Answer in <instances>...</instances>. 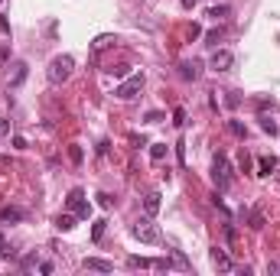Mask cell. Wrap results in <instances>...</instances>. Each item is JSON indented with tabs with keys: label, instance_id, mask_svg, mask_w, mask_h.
<instances>
[{
	"label": "cell",
	"instance_id": "obj_1",
	"mask_svg": "<svg viewBox=\"0 0 280 276\" xmlns=\"http://www.w3.org/2000/svg\"><path fill=\"white\" fill-rule=\"evenodd\" d=\"M72 68H75L72 55H56V59L49 62V68H46V78H49V85H62V81L72 75Z\"/></svg>",
	"mask_w": 280,
	"mask_h": 276
},
{
	"label": "cell",
	"instance_id": "obj_2",
	"mask_svg": "<svg viewBox=\"0 0 280 276\" xmlns=\"http://www.w3.org/2000/svg\"><path fill=\"white\" fill-rule=\"evenodd\" d=\"M212 179H215L218 192H225L231 185V166L225 160V153H215V160H212Z\"/></svg>",
	"mask_w": 280,
	"mask_h": 276
},
{
	"label": "cell",
	"instance_id": "obj_3",
	"mask_svg": "<svg viewBox=\"0 0 280 276\" xmlns=\"http://www.w3.org/2000/svg\"><path fill=\"white\" fill-rule=\"evenodd\" d=\"M131 234L140 240V244H160V231L153 227V221H150V218H140L137 224L131 227Z\"/></svg>",
	"mask_w": 280,
	"mask_h": 276
},
{
	"label": "cell",
	"instance_id": "obj_4",
	"mask_svg": "<svg viewBox=\"0 0 280 276\" xmlns=\"http://www.w3.org/2000/svg\"><path fill=\"white\" fill-rule=\"evenodd\" d=\"M65 205H69L75 215H78V221L91 218V205H88V198H85V192H81V189H72L69 198H65Z\"/></svg>",
	"mask_w": 280,
	"mask_h": 276
},
{
	"label": "cell",
	"instance_id": "obj_5",
	"mask_svg": "<svg viewBox=\"0 0 280 276\" xmlns=\"http://www.w3.org/2000/svg\"><path fill=\"white\" fill-rule=\"evenodd\" d=\"M140 88H143V75H127V81L114 88V94H118L121 101H131V98L140 94Z\"/></svg>",
	"mask_w": 280,
	"mask_h": 276
},
{
	"label": "cell",
	"instance_id": "obj_6",
	"mask_svg": "<svg viewBox=\"0 0 280 276\" xmlns=\"http://www.w3.org/2000/svg\"><path fill=\"white\" fill-rule=\"evenodd\" d=\"M231 65H235V55H231L228 49H218V52L209 59V68H212V72H228Z\"/></svg>",
	"mask_w": 280,
	"mask_h": 276
},
{
	"label": "cell",
	"instance_id": "obj_7",
	"mask_svg": "<svg viewBox=\"0 0 280 276\" xmlns=\"http://www.w3.org/2000/svg\"><path fill=\"white\" fill-rule=\"evenodd\" d=\"M179 75H182V78H186V81H196V78H199V75H202V65H199V62H196V59H186V62H182V65H179Z\"/></svg>",
	"mask_w": 280,
	"mask_h": 276
},
{
	"label": "cell",
	"instance_id": "obj_8",
	"mask_svg": "<svg viewBox=\"0 0 280 276\" xmlns=\"http://www.w3.org/2000/svg\"><path fill=\"white\" fill-rule=\"evenodd\" d=\"M26 75H30L26 62H17V65H13V75H10V88H20V85L26 81Z\"/></svg>",
	"mask_w": 280,
	"mask_h": 276
},
{
	"label": "cell",
	"instance_id": "obj_9",
	"mask_svg": "<svg viewBox=\"0 0 280 276\" xmlns=\"http://www.w3.org/2000/svg\"><path fill=\"white\" fill-rule=\"evenodd\" d=\"M81 266H85V270H98V273H111V270H114V263H108V260H98V257H88Z\"/></svg>",
	"mask_w": 280,
	"mask_h": 276
},
{
	"label": "cell",
	"instance_id": "obj_10",
	"mask_svg": "<svg viewBox=\"0 0 280 276\" xmlns=\"http://www.w3.org/2000/svg\"><path fill=\"white\" fill-rule=\"evenodd\" d=\"M143 211H147V215H156V211H160V192H147V195H143Z\"/></svg>",
	"mask_w": 280,
	"mask_h": 276
},
{
	"label": "cell",
	"instance_id": "obj_11",
	"mask_svg": "<svg viewBox=\"0 0 280 276\" xmlns=\"http://www.w3.org/2000/svg\"><path fill=\"white\" fill-rule=\"evenodd\" d=\"M23 218H26L23 208H13V205H4V208H0V221H23Z\"/></svg>",
	"mask_w": 280,
	"mask_h": 276
},
{
	"label": "cell",
	"instance_id": "obj_12",
	"mask_svg": "<svg viewBox=\"0 0 280 276\" xmlns=\"http://www.w3.org/2000/svg\"><path fill=\"white\" fill-rule=\"evenodd\" d=\"M212 263H215L218 270H225V273H228V270H235V263L228 260V253H222V250H212Z\"/></svg>",
	"mask_w": 280,
	"mask_h": 276
},
{
	"label": "cell",
	"instance_id": "obj_13",
	"mask_svg": "<svg viewBox=\"0 0 280 276\" xmlns=\"http://www.w3.org/2000/svg\"><path fill=\"white\" fill-rule=\"evenodd\" d=\"M75 221H78V215H75V211H72V215H59V218H56V227H59V231H72Z\"/></svg>",
	"mask_w": 280,
	"mask_h": 276
},
{
	"label": "cell",
	"instance_id": "obj_14",
	"mask_svg": "<svg viewBox=\"0 0 280 276\" xmlns=\"http://www.w3.org/2000/svg\"><path fill=\"white\" fill-rule=\"evenodd\" d=\"M257 166H261V176H270V172L277 169V160H274V156H261Z\"/></svg>",
	"mask_w": 280,
	"mask_h": 276
},
{
	"label": "cell",
	"instance_id": "obj_15",
	"mask_svg": "<svg viewBox=\"0 0 280 276\" xmlns=\"http://www.w3.org/2000/svg\"><path fill=\"white\" fill-rule=\"evenodd\" d=\"M150 160L163 163V160H166V147H163V143H153V147H150Z\"/></svg>",
	"mask_w": 280,
	"mask_h": 276
},
{
	"label": "cell",
	"instance_id": "obj_16",
	"mask_svg": "<svg viewBox=\"0 0 280 276\" xmlns=\"http://www.w3.org/2000/svg\"><path fill=\"white\" fill-rule=\"evenodd\" d=\"M127 263H131V266H140V270H147V266H156V260H147V257H131Z\"/></svg>",
	"mask_w": 280,
	"mask_h": 276
},
{
	"label": "cell",
	"instance_id": "obj_17",
	"mask_svg": "<svg viewBox=\"0 0 280 276\" xmlns=\"http://www.w3.org/2000/svg\"><path fill=\"white\" fill-rule=\"evenodd\" d=\"M69 160H72L75 166H78L81 160H85V156H81V147H78V143H72V147H69Z\"/></svg>",
	"mask_w": 280,
	"mask_h": 276
},
{
	"label": "cell",
	"instance_id": "obj_18",
	"mask_svg": "<svg viewBox=\"0 0 280 276\" xmlns=\"http://www.w3.org/2000/svg\"><path fill=\"white\" fill-rule=\"evenodd\" d=\"M261 127H264V133H270V136H277V123L270 120V117H261Z\"/></svg>",
	"mask_w": 280,
	"mask_h": 276
},
{
	"label": "cell",
	"instance_id": "obj_19",
	"mask_svg": "<svg viewBox=\"0 0 280 276\" xmlns=\"http://www.w3.org/2000/svg\"><path fill=\"white\" fill-rule=\"evenodd\" d=\"M228 130H231V133H235V136H244V133H248L241 120H228Z\"/></svg>",
	"mask_w": 280,
	"mask_h": 276
},
{
	"label": "cell",
	"instance_id": "obj_20",
	"mask_svg": "<svg viewBox=\"0 0 280 276\" xmlns=\"http://www.w3.org/2000/svg\"><path fill=\"white\" fill-rule=\"evenodd\" d=\"M13 257V250H10V244L4 240V234H0V260H10Z\"/></svg>",
	"mask_w": 280,
	"mask_h": 276
},
{
	"label": "cell",
	"instance_id": "obj_21",
	"mask_svg": "<svg viewBox=\"0 0 280 276\" xmlns=\"http://www.w3.org/2000/svg\"><path fill=\"white\" fill-rule=\"evenodd\" d=\"M105 224H108V221H95V231H91V237H95V240L105 237Z\"/></svg>",
	"mask_w": 280,
	"mask_h": 276
},
{
	"label": "cell",
	"instance_id": "obj_22",
	"mask_svg": "<svg viewBox=\"0 0 280 276\" xmlns=\"http://www.w3.org/2000/svg\"><path fill=\"white\" fill-rule=\"evenodd\" d=\"M173 123H176V127H182V123H186V110H182V107L173 110Z\"/></svg>",
	"mask_w": 280,
	"mask_h": 276
},
{
	"label": "cell",
	"instance_id": "obj_23",
	"mask_svg": "<svg viewBox=\"0 0 280 276\" xmlns=\"http://www.w3.org/2000/svg\"><path fill=\"white\" fill-rule=\"evenodd\" d=\"M251 227H254V231H261V227H264V215H261V211L251 215Z\"/></svg>",
	"mask_w": 280,
	"mask_h": 276
},
{
	"label": "cell",
	"instance_id": "obj_24",
	"mask_svg": "<svg viewBox=\"0 0 280 276\" xmlns=\"http://www.w3.org/2000/svg\"><path fill=\"white\" fill-rule=\"evenodd\" d=\"M225 13H228V7H212V10H209V17H225Z\"/></svg>",
	"mask_w": 280,
	"mask_h": 276
},
{
	"label": "cell",
	"instance_id": "obj_25",
	"mask_svg": "<svg viewBox=\"0 0 280 276\" xmlns=\"http://www.w3.org/2000/svg\"><path fill=\"white\" fill-rule=\"evenodd\" d=\"M218 39H222V30H212V33H209V46H215Z\"/></svg>",
	"mask_w": 280,
	"mask_h": 276
},
{
	"label": "cell",
	"instance_id": "obj_26",
	"mask_svg": "<svg viewBox=\"0 0 280 276\" xmlns=\"http://www.w3.org/2000/svg\"><path fill=\"white\" fill-rule=\"evenodd\" d=\"M182 7H186V10H193V7H196V0H182Z\"/></svg>",
	"mask_w": 280,
	"mask_h": 276
},
{
	"label": "cell",
	"instance_id": "obj_27",
	"mask_svg": "<svg viewBox=\"0 0 280 276\" xmlns=\"http://www.w3.org/2000/svg\"><path fill=\"white\" fill-rule=\"evenodd\" d=\"M0 4H4V0H0Z\"/></svg>",
	"mask_w": 280,
	"mask_h": 276
}]
</instances>
